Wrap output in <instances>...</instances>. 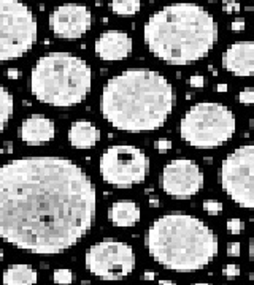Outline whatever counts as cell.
<instances>
[{"mask_svg": "<svg viewBox=\"0 0 254 285\" xmlns=\"http://www.w3.org/2000/svg\"><path fill=\"white\" fill-rule=\"evenodd\" d=\"M54 132H56V127L51 119L40 114H34L21 124L19 136L24 143L35 146V144L51 141L54 138Z\"/></svg>", "mask_w": 254, "mask_h": 285, "instance_id": "obj_15", "label": "cell"}, {"mask_svg": "<svg viewBox=\"0 0 254 285\" xmlns=\"http://www.w3.org/2000/svg\"><path fill=\"white\" fill-rule=\"evenodd\" d=\"M237 119L229 107L216 102L193 105L179 121V136L200 151L216 149L235 133Z\"/></svg>", "mask_w": 254, "mask_h": 285, "instance_id": "obj_6", "label": "cell"}, {"mask_svg": "<svg viewBox=\"0 0 254 285\" xmlns=\"http://www.w3.org/2000/svg\"><path fill=\"white\" fill-rule=\"evenodd\" d=\"M245 27H246V24H245V21H243V19H235L234 23L230 24V30L232 32H243V30H245Z\"/></svg>", "mask_w": 254, "mask_h": 285, "instance_id": "obj_30", "label": "cell"}, {"mask_svg": "<svg viewBox=\"0 0 254 285\" xmlns=\"http://www.w3.org/2000/svg\"><path fill=\"white\" fill-rule=\"evenodd\" d=\"M150 52L168 65H189L210 54L218 41V24L197 4H170L153 13L143 27Z\"/></svg>", "mask_w": 254, "mask_h": 285, "instance_id": "obj_3", "label": "cell"}, {"mask_svg": "<svg viewBox=\"0 0 254 285\" xmlns=\"http://www.w3.org/2000/svg\"><path fill=\"white\" fill-rule=\"evenodd\" d=\"M99 166L105 182L118 188H131L146 179L150 173V158L140 147L118 144L102 154Z\"/></svg>", "mask_w": 254, "mask_h": 285, "instance_id": "obj_9", "label": "cell"}, {"mask_svg": "<svg viewBox=\"0 0 254 285\" xmlns=\"http://www.w3.org/2000/svg\"><path fill=\"white\" fill-rule=\"evenodd\" d=\"M2 257H4V252H2V250H0V258H2Z\"/></svg>", "mask_w": 254, "mask_h": 285, "instance_id": "obj_40", "label": "cell"}, {"mask_svg": "<svg viewBox=\"0 0 254 285\" xmlns=\"http://www.w3.org/2000/svg\"><path fill=\"white\" fill-rule=\"evenodd\" d=\"M251 129L254 130V116H252V119H251Z\"/></svg>", "mask_w": 254, "mask_h": 285, "instance_id": "obj_38", "label": "cell"}, {"mask_svg": "<svg viewBox=\"0 0 254 285\" xmlns=\"http://www.w3.org/2000/svg\"><path fill=\"white\" fill-rule=\"evenodd\" d=\"M159 285H176L173 280H159Z\"/></svg>", "mask_w": 254, "mask_h": 285, "instance_id": "obj_36", "label": "cell"}, {"mask_svg": "<svg viewBox=\"0 0 254 285\" xmlns=\"http://www.w3.org/2000/svg\"><path fill=\"white\" fill-rule=\"evenodd\" d=\"M193 285H211V283H207V282H197V283H193Z\"/></svg>", "mask_w": 254, "mask_h": 285, "instance_id": "obj_37", "label": "cell"}, {"mask_svg": "<svg viewBox=\"0 0 254 285\" xmlns=\"http://www.w3.org/2000/svg\"><path fill=\"white\" fill-rule=\"evenodd\" d=\"M159 205H161V202H159V198L157 197H150V206L151 208H159Z\"/></svg>", "mask_w": 254, "mask_h": 285, "instance_id": "obj_34", "label": "cell"}, {"mask_svg": "<svg viewBox=\"0 0 254 285\" xmlns=\"http://www.w3.org/2000/svg\"><path fill=\"white\" fill-rule=\"evenodd\" d=\"M143 279H145V280H154V279H156V272H154V271H151V269L145 271V274H143Z\"/></svg>", "mask_w": 254, "mask_h": 285, "instance_id": "obj_32", "label": "cell"}, {"mask_svg": "<svg viewBox=\"0 0 254 285\" xmlns=\"http://www.w3.org/2000/svg\"><path fill=\"white\" fill-rule=\"evenodd\" d=\"M187 82H189L190 87H199L200 89V87L205 86V78L202 75H193L187 79Z\"/></svg>", "mask_w": 254, "mask_h": 285, "instance_id": "obj_28", "label": "cell"}, {"mask_svg": "<svg viewBox=\"0 0 254 285\" xmlns=\"http://www.w3.org/2000/svg\"><path fill=\"white\" fill-rule=\"evenodd\" d=\"M222 276L226 279H235L240 276V266L235 263H229L224 268H222Z\"/></svg>", "mask_w": 254, "mask_h": 285, "instance_id": "obj_25", "label": "cell"}, {"mask_svg": "<svg viewBox=\"0 0 254 285\" xmlns=\"http://www.w3.org/2000/svg\"><path fill=\"white\" fill-rule=\"evenodd\" d=\"M222 67L240 78L254 75V41L241 40L232 43L222 54Z\"/></svg>", "mask_w": 254, "mask_h": 285, "instance_id": "obj_13", "label": "cell"}, {"mask_svg": "<svg viewBox=\"0 0 254 285\" xmlns=\"http://www.w3.org/2000/svg\"><path fill=\"white\" fill-rule=\"evenodd\" d=\"M218 182L230 202L254 211V143L238 146L222 158Z\"/></svg>", "mask_w": 254, "mask_h": 285, "instance_id": "obj_8", "label": "cell"}, {"mask_svg": "<svg viewBox=\"0 0 254 285\" xmlns=\"http://www.w3.org/2000/svg\"><path fill=\"white\" fill-rule=\"evenodd\" d=\"M13 114V99L10 92L0 84V133L4 132Z\"/></svg>", "mask_w": 254, "mask_h": 285, "instance_id": "obj_19", "label": "cell"}, {"mask_svg": "<svg viewBox=\"0 0 254 285\" xmlns=\"http://www.w3.org/2000/svg\"><path fill=\"white\" fill-rule=\"evenodd\" d=\"M240 247H241L240 242H229L227 247H226L227 255H229V257H240V252H241Z\"/></svg>", "mask_w": 254, "mask_h": 285, "instance_id": "obj_29", "label": "cell"}, {"mask_svg": "<svg viewBox=\"0 0 254 285\" xmlns=\"http://www.w3.org/2000/svg\"><path fill=\"white\" fill-rule=\"evenodd\" d=\"M52 280H54L57 285H70L73 280V274L67 268H59L54 271V274H52Z\"/></svg>", "mask_w": 254, "mask_h": 285, "instance_id": "obj_21", "label": "cell"}, {"mask_svg": "<svg viewBox=\"0 0 254 285\" xmlns=\"http://www.w3.org/2000/svg\"><path fill=\"white\" fill-rule=\"evenodd\" d=\"M100 140V130L89 121L73 122L69 130V141L75 149H91Z\"/></svg>", "mask_w": 254, "mask_h": 285, "instance_id": "obj_16", "label": "cell"}, {"mask_svg": "<svg viewBox=\"0 0 254 285\" xmlns=\"http://www.w3.org/2000/svg\"><path fill=\"white\" fill-rule=\"evenodd\" d=\"M140 0H111L110 8L118 16H134L140 12Z\"/></svg>", "mask_w": 254, "mask_h": 285, "instance_id": "obj_20", "label": "cell"}, {"mask_svg": "<svg viewBox=\"0 0 254 285\" xmlns=\"http://www.w3.org/2000/svg\"><path fill=\"white\" fill-rule=\"evenodd\" d=\"M7 76H8L10 79H18V78L21 76V73H19V70H16V68H10V70L7 71Z\"/></svg>", "mask_w": 254, "mask_h": 285, "instance_id": "obj_31", "label": "cell"}, {"mask_svg": "<svg viewBox=\"0 0 254 285\" xmlns=\"http://www.w3.org/2000/svg\"><path fill=\"white\" fill-rule=\"evenodd\" d=\"M216 90H218V92H227L229 87H227V84H226V82H219L218 86H216Z\"/></svg>", "mask_w": 254, "mask_h": 285, "instance_id": "obj_35", "label": "cell"}, {"mask_svg": "<svg viewBox=\"0 0 254 285\" xmlns=\"http://www.w3.org/2000/svg\"><path fill=\"white\" fill-rule=\"evenodd\" d=\"M83 285H89V282L88 280H83Z\"/></svg>", "mask_w": 254, "mask_h": 285, "instance_id": "obj_39", "label": "cell"}, {"mask_svg": "<svg viewBox=\"0 0 254 285\" xmlns=\"http://www.w3.org/2000/svg\"><path fill=\"white\" fill-rule=\"evenodd\" d=\"M238 102L241 105H254V89L252 87H245L238 93Z\"/></svg>", "mask_w": 254, "mask_h": 285, "instance_id": "obj_24", "label": "cell"}, {"mask_svg": "<svg viewBox=\"0 0 254 285\" xmlns=\"http://www.w3.org/2000/svg\"><path fill=\"white\" fill-rule=\"evenodd\" d=\"M108 217L114 227H134L140 220V208L131 200L114 202L108 211Z\"/></svg>", "mask_w": 254, "mask_h": 285, "instance_id": "obj_17", "label": "cell"}, {"mask_svg": "<svg viewBox=\"0 0 254 285\" xmlns=\"http://www.w3.org/2000/svg\"><path fill=\"white\" fill-rule=\"evenodd\" d=\"M249 258H251L252 265H254V235H252V238L249 241Z\"/></svg>", "mask_w": 254, "mask_h": 285, "instance_id": "obj_33", "label": "cell"}, {"mask_svg": "<svg viewBox=\"0 0 254 285\" xmlns=\"http://www.w3.org/2000/svg\"><path fill=\"white\" fill-rule=\"evenodd\" d=\"M38 26L23 0H0V62L16 60L32 49Z\"/></svg>", "mask_w": 254, "mask_h": 285, "instance_id": "obj_7", "label": "cell"}, {"mask_svg": "<svg viewBox=\"0 0 254 285\" xmlns=\"http://www.w3.org/2000/svg\"><path fill=\"white\" fill-rule=\"evenodd\" d=\"M162 190L175 200H189L204 188L205 176L197 162L178 157L168 162L161 176Z\"/></svg>", "mask_w": 254, "mask_h": 285, "instance_id": "obj_11", "label": "cell"}, {"mask_svg": "<svg viewBox=\"0 0 254 285\" xmlns=\"http://www.w3.org/2000/svg\"><path fill=\"white\" fill-rule=\"evenodd\" d=\"M222 10H224L227 15L237 13L240 12V4L237 0H222Z\"/></svg>", "mask_w": 254, "mask_h": 285, "instance_id": "obj_26", "label": "cell"}, {"mask_svg": "<svg viewBox=\"0 0 254 285\" xmlns=\"http://www.w3.org/2000/svg\"><path fill=\"white\" fill-rule=\"evenodd\" d=\"M132 38L121 30H107L95 41V54L99 59L114 62L124 60L132 52Z\"/></svg>", "mask_w": 254, "mask_h": 285, "instance_id": "obj_14", "label": "cell"}, {"mask_svg": "<svg viewBox=\"0 0 254 285\" xmlns=\"http://www.w3.org/2000/svg\"><path fill=\"white\" fill-rule=\"evenodd\" d=\"M92 15L84 4H64L49 16V27L54 35L66 40L81 38L91 29Z\"/></svg>", "mask_w": 254, "mask_h": 285, "instance_id": "obj_12", "label": "cell"}, {"mask_svg": "<svg viewBox=\"0 0 254 285\" xmlns=\"http://www.w3.org/2000/svg\"><path fill=\"white\" fill-rule=\"evenodd\" d=\"M226 228H227V231H229L230 235H240L241 231H243V228H245V225H243L241 219H238V217H230V219H227V222H226Z\"/></svg>", "mask_w": 254, "mask_h": 285, "instance_id": "obj_23", "label": "cell"}, {"mask_svg": "<svg viewBox=\"0 0 254 285\" xmlns=\"http://www.w3.org/2000/svg\"><path fill=\"white\" fill-rule=\"evenodd\" d=\"M154 149L164 154V152H167V151L172 149V141H170V140H165V138L157 140V141H154Z\"/></svg>", "mask_w": 254, "mask_h": 285, "instance_id": "obj_27", "label": "cell"}, {"mask_svg": "<svg viewBox=\"0 0 254 285\" xmlns=\"http://www.w3.org/2000/svg\"><path fill=\"white\" fill-rule=\"evenodd\" d=\"M86 268L103 280H121L135 268L134 249L114 239L97 242L86 252Z\"/></svg>", "mask_w": 254, "mask_h": 285, "instance_id": "obj_10", "label": "cell"}, {"mask_svg": "<svg viewBox=\"0 0 254 285\" xmlns=\"http://www.w3.org/2000/svg\"><path fill=\"white\" fill-rule=\"evenodd\" d=\"M204 211L210 216H218L222 213V203L218 200H205L204 202Z\"/></svg>", "mask_w": 254, "mask_h": 285, "instance_id": "obj_22", "label": "cell"}, {"mask_svg": "<svg viewBox=\"0 0 254 285\" xmlns=\"http://www.w3.org/2000/svg\"><path fill=\"white\" fill-rule=\"evenodd\" d=\"M38 280L37 271L30 265H12L4 272V285H35Z\"/></svg>", "mask_w": 254, "mask_h": 285, "instance_id": "obj_18", "label": "cell"}, {"mask_svg": "<svg viewBox=\"0 0 254 285\" xmlns=\"http://www.w3.org/2000/svg\"><path fill=\"white\" fill-rule=\"evenodd\" d=\"M145 244L154 261L170 271L189 272L207 268L218 255V238L204 220L184 213L157 217Z\"/></svg>", "mask_w": 254, "mask_h": 285, "instance_id": "obj_4", "label": "cell"}, {"mask_svg": "<svg viewBox=\"0 0 254 285\" xmlns=\"http://www.w3.org/2000/svg\"><path fill=\"white\" fill-rule=\"evenodd\" d=\"M175 103V89L164 75L150 68H129L105 84L100 111L118 130L151 132L167 122Z\"/></svg>", "mask_w": 254, "mask_h": 285, "instance_id": "obj_2", "label": "cell"}, {"mask_svg": "<svg viewBox=\"0 0 254 285\" xmlns=\"http://www.w3.org/2000/svg\"><path fill=\"white\" fill-rule=\"evenodd\" d=\"M92 71L86 60L70 52H49L40 57L30 73V89L46 105L67 108L88 97Z\"/></svg>", "mask_w": 254, "mask_h": 285, "instance_id": "obj_5", "label": "cell"}, {"mask_svg": "<svg viewBox=\"0 0 254 285\" xmlns=\"http://www.w3.org/2000/svg\"><path fill=\"white\" fill-rule=\"evenodd\" d=\"M95 188L64 157H23L0 166V238L32 253H60L88 233Z\"/></svg>", "mask_w": 254, "mask_h": 285, "instance_id": "obj_1", "label": "cell"}]
</instances>
